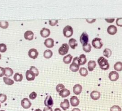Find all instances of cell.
I'll use <instances>...</instances> for the list:
<instances>
[{
	"label": "cell",
	"mask_w": 122,
	"mask_h": 111,
	"mask_svg": "<svg viewBox=\"0 0 122 111\" xmlns=\"http://www.w3.org/2000/svg\"><path fill=\"white\" fill-rule=\"evenodd\" d=\"M97 62L100 68L102 70H107L110 67V65L108 60L103 56L100 57L97 60Z\"/></svg>",
	"instance_id": "cell-1"
},
{
	"label": "cell",
	"mask_w": 122,
	"mask_h": 111,
	"mask_svg": "<svg viewBox=\"0 0 122 111\" xmlns=\"http://www.w3.org/2000/svg\"><path fill=\"white\" fill-rule=\"evenodd\" d=\"M80 64L79 63L78 57H75L73 58L72 63L70 65V69L73 72H76L79 69Z\"/></svg>",
	"instance_id": "cell-2"
},
{
	"label": "cell",
	"mask_w": 122,
	"mask_h": 111,
	"mask_svg": "<svg viewBox=\"0 0 122 111\" xmlns=\"http://www.w3.org/2000/svg\"><path fill=\"white\" fill-rule=\"evenodd\" d=\"M73 33L72 28L69 25L65 26L63 29V34L64 37H70L72 36Z\"/></svg>",
	"instance_id": "cell-3"
},
{
	"label": "cell",
	"mask_w": 122,
	"mask_h": 111,
	"mask_svg": "<svg viewBox=\"0 0 122 111\" xmlns=\"http://www.w3.org/2000/svg\"><path fill=\"white\" fill-rule=\"evenodd\" d=\"M92 45L96 49H101L103 46L102 40L99 37H95L92 40Z\"/></svg>",
	"instance_id": "cell-4"
},
{
	"label": "cell",
	"mask_w": 122,
	"mask_h": 111,
	"mask_svg": "<svg viewBox=\"0 0 122 111\" xmlns=\"http://www.w3.org/2000/svg\"><path fill=\"white\" fill-rule=\"evenodd\" d=\"M69 49V46L66 43L62 44L61 46L59 48L58 52L60 55L64 56L68 52Z\"/></svg>",
	"instance_id": "cell-5"
},
{
	"label": "cell",
	"mask_w": 122,
	"mask_h": 111,
	"mask_svg": "<svg viewBox=\"0 0 122 111\" xmlns=\"http://www.w3.org/2000/svg\"><path fill=\"white\" fill-rule=\"evenodd\" d=\"M80 40L82 46L87 45L89 41V36L86 32H83L80 36Z\"/></svg>",
	"instance_id": "cell-6"
},
{
	"label": "cell",
	"mask_w": 122,
	"mask_h": 111,
	"mask_svg": "<svg viewBox=\"0 0 122 111\" xmlns=\"http://www.w3.org/2000/svg\"><path fill=\"white\" fill-rule=\"evenodd\" d=\"M44 103L45 106L51 108L53 105V101L51 95H47L44 101Z\"/></svg>",
	"instance_id": "cell-7"
},
{
	"label": "cell",
	"mask_w": 122,
	"mask_h": 111,
	"mask_svg": "<svg viewBox=\"0 0 122 111\" xmlns=\"http://www.w3.org/2000/svg\"><path fill=\"white\" fill-rule=\"evenodd\" d=\"M21 106L25 109L30 108L31 106V103L27 98H24L21 101Z\"/></svg>",
	"instance_id": "cell-8"
},
{
	"label": "cell",
	"mask_w": 122,
	"mask_h": 111,
	"mask_svg": "<svg viewBox=\"0 0 122 111\" xmlns=\"http://www.w3.org/2000/svg\"><path fill=\"white\" fill-rule=\"evenodd\" d=\"M119 74L115 71H112L109 74V78L111 81H116L119 79Z\"/></svg>",
	"instance_id": "cell-9"
},
{
	"label": "cell",
	"mask_w": 122,
	"mask_h": 111,
	"mask_svg": "<svg viewBox=\"0 0 122 111\" xmlns=\"http://www.w3.org/2000/svg\"><path fill=\"white\" fill-rule=\"evenodd\" d=\"M38 55H39V53L38 51L36 49H35V48H31L29 50L28 52L29 56L30 58H32L33 59H36L38 57Z\"/></svg>",
	"instance_id": "cell-10"
},
{
	"label": "cell",
	"mask_w": 122,
	"mask_h": 111,
	"mask_svg": "<svg viewBox=\"0 0 122 111\" xmlns=\"http://www.w3.org/2000/svg\"><path fill=\"white\" fill-rule=\"evenodd\" d=\"M26 78L28 81H33L34 80L35 77V74L34 73L30 71V70H27L26 72Z\"/></svg>",
	"instance_id": "cell-11"
},
{
	"label": "cell",
	"mask_w": 122,
	"mask_h": 111,
	"mask_svg": "<svg viewBox=\"0 0 122 111\" xmlns=\"http://www.w3.org/2000/svg\"><path fill=\"white\" fill-rule=\"evenodd\" d=\"M107 31L109 34L111 35H114L117 33V28L116 26H115L114 25H112L108 26Z\"/></svg>",
	"instance_id": "cell-12"
},
{
	"label": "cell",
	"mask_w": 122,
	"mask_h": 111,
	"mask_svg": "<svg viewBox=\"0 0 122 111\" xmlns=\"http://www.w3.org/2000/svg\"><path fill=\"white\" fill-rule=\"evenodd\" d=\"M70 102L72 106L76 107L79 105L80 103V101L77 97L75 96H72L70 98Z\"/></svg>",
	"instance_id": "cell-13"
},
{
	"label": "cell",
	"mask_w": 122,
	"mask_h": 111,
	"mask_svg": "<svg viewBox=\"0 0 122 111\" xmlns=\"http://www.w3.org/2000/svg\"><path fill=\"white\" fill-rule=\"evenodd\" d=\"M54 40L51 38L46 39L44 42V45L48 48H51L54 46Z\"/></svg>",
	"instance_id": "cell-14"
},
{
	"label": "cell",
	"mask_w": 122,
	"mask_h": 111,
	"mask_svg": "<svg viewBox=\"0 0 122 111\" xmlns=\"http://www.w3.org/2000/svg\"><path fill=\"white\" fill-rule=\"evenodd\" d=\"M51 33V31L49 29L46 28H42L40 31L41 36L42 37H48Z\"/></svg>",
	"instance_id": "cell-15"
},
{
	"label": "cell",
	"mask_w": 122,
	"mask_h": 111,
	"mask_svg": "<svg viewBox=\"0 0 122 111\" xmlns=\"http://www.w3.org/2000/svg\"><path fill=\"white\" fill-rule=\"evenodd\" d=\"M34 34L32 31L30 30L26 31L24 34V37L25 39L29 41L32 40L33 39Z\"/></svg>",
	"instance_id": "cell-16"
},
{
	"label": "cell",
	"mask_w": 122,
	"mask_h": 111,
	"mask_svg": "<svg viewBox=\"0 0 122 111\" xmlns=\"http://www.w3.org/2000/svg\"><path fill=\"white\" fill-rule=\"evenodd\" d=\"M82 86L79 84H75L73 87V92L75 94L79 95L82 91Z\"/></svg>",
	"instance_id": "cell-17"
},
{
	"label": "cell",
	"mask_w": 122,
	"mask_h": 111,
	"mask_svg": "<svg viewBox=\"0 0 122 111\" xmlns=\"http://www.w3.org/2000/svg\"><path fill=\"white\" fill-rule=\"evenodd\" d=\"M90 96L92 100H97L100 98L101 93L97 91H93L91 92L90 94Z\"/></svg>",
	"instance_id": "cell-18"
},
{
	"label": "cell",
	"mask_w": 122,
	"mask_h": 111,
	"mask_svg": "<svg viewBox=\"0 0 122 111\" xmlns=\"http://www.w3.org/2000/svg\"><path fill=\"white\" fill-rule=\"evenodd\" d=\"M60 107L64 110L66 111L70 107V103L68 99H64L63 102H62L60 103Z\"/></svg>",
	"instance_id": "cell-19"
},
{
	"label": "cell",
	"mask_w": 122,
	"mask_h": 111,
	"mask_svg": "<svg viewBox=\"0 0 122 111\" xmlns=\"http://www.w3.org/2000/svg\"><path fill=\"white\" fill-rule=\"evenodd\" d=\"M70 91L69 90L65 88L62 89L59 92V95L62 98H65L69 96L70 95Z\"/></svg>",
	"instance_id": "cell-20"
},
{
	"label": "cell",
	"mask_w": 122,
	"mask_h": 111,
	"mask_svg": "<svg viewBox=\"0 0 122 111\" xmlns=\"http://www.w3.org/2000/svg\"><path fill=\"white\" fill-rule=\"evenodd\" d=\"M78 61L80 65H84L87 62V59L86 56L84 54H81L78 57Z\"/></svg>",
	"instance_id": "cell-21"
},
{
	"label": "cell",
	"mask_w": 122,
	"mask_h": 111,
	"mask_svg": "<svg viewBox=\"0 0 122 111\" xmlns=\"http://www.w3.org/2000/svg\"><path fill=\"white\" fill-rule=\"evenodd\" d=\"M96 66V64L95 61L90 60L88 63V68L89 71H92Z\"/></svg>",
	"instance_id": "cell-22"
},
{
	"label": "cell",
	"mask_w": 122,
	"mask_h": 111,
	"mask_svg": "<svg viewBox=\"0 0 122 111\" xmlns=\"http://www.w3.org/2000/svg\"><path fill=\"white\" fill-rule=\"evenodd\" d=\"M69 45L72 49H74L75 48V47L76 46H77L78 43L75 39L71 38L69 40Z\"/></svg>",
	"instance_id": "cell-23"
},
{
	"label": "cell",
	"mask_w": 122,
	"mask_h": 111,
	"mask_svg": "<svg viewBox=\"0 0 122 111\" xmlns=\"http://www.w3.org/2000/svg\"><path fill=\"white\" fill-rule=\"evenodd\" d=\"M52 55H53L52 52L51 51V50L50 49H47L45 50L43 53V56L47 59H49L51 58V56H52Z\"/></svg>",
	"instance_id": "cell-24"
},
{
	"label": "cell",
	"mask_w": 122,
	"mask_h": 111,
	"mask_svg": "<svg viewBox=\"0 0 122 111\" xmlns=\"http://www.w3.org/2000/svg\"><path fill=\"white\" fill-rule=\"evenodd\" d=\"M72 59V56L71 54H68L67 56H64L63 58V62L66 64H69L71 63Z\"/></svg>",
	"instance_id": "cell-25"
},
{
	"label": "cell",
	"mask_w": 122,
	"mask_h": 111,
	"mask_svg": "<svg viewBox=\"0 0 122 111\" xmlns=\"http://www.w3.org/2000/svg\"><path fill=\"white\" fill-rule=\"evenodd\" d=\"M113 68L114 70H115L117 71H122V62H116Z\"/></svg>",
	"instance_id": "cell-26"
},
{
	"label": "cell",
	"mask_w": 122,
	"mask_h": 111,
	"mask_svg": "<svg viewBox=\"0 0 122 111\" xmlns=\"http://www.w3.org/2000/svg\"><path fill=\"white\" fill-rule=\"evenodd\" d=\"M5 77H8L11 76L13 74V70L9 67H6L5 68Z\"/></svg>",
	"instance_id": "cell-27"
},
{
	"label": "cell",
	"mask_w": 122,
	"mask_h": 111,
	"mask_svg": "<svg viewBox=\"0 0 122 111\" xmlns=\"http://www.w3.org/2000/svg\"><path fill=\"white\" fill-rule=\"evenodd\" d=\"M13 79L16 82H20L22 80L23 75L22 74H20L18 73H16L14 75Z\"/></svg>",
	"instance_id": "cell-28"
},
{
	"label": "cell",
	"mask_w": 122,
	"mask_h": 111,
	"mask_svg": "<svg viewBox=\"0 0 122 111\" xmlns=\"http://www.w3.org/2000/svg\"><path fill=\"white\" fill-rule=\"evenodd\" d=\"M79 73L81 76L85 77L88 74V72L87 69L85 67H81L79 70Z\"/></svg>",
	"instance_id": "cell-29"
},
{
	"label": "cell",
	"mask_w": 122,
	"mask_h": 111,
	"mask_svg": "<svg viewBox=\"0 0 122 111\" xmlns=\"http://www.w3.org/2000/svg\"><path fill=\"white\" fill-rule=\"evenodd\" d=\"M3 81L4 82V83L7 85H10L14 83V81L10 78H9L8 77H4L3 78Z\"/></svg>",
	"instance_id": "cell-30"
},
{
	"label": "cell",
	"mask_w": 122,
	"mask_h": 111,
	"mask_svg": "<svg viewBox=\"0 0 122 111\" xmlns=\"http://www.w3.org/2000/svg\"><path fill=\"white\" fill-rule=\"evenodd\" d=\"M112 51L109 48H105L103 52V56L107 58H109L112 55Z\"/></svg>",
	"instance_id": "cell-31"
},
{
	"label": "cell",
	"mask_w": 122,
	"mask_h": 111,
	"mask_svg": "<svg viewBox=\"0 0 122 111\" xmlns=\"http://www.w3.org/2000/svg\"><path fill=\"white\" fill-rule=\"evenodd\" d=\"M82 48H83V50L84 52H85L86 53H89L91 51L92 46H91V44L89 43L87 45L82 46Z\"/></svg>",
	"instance_id": "cell-32"
},
{
	"label": "cell",
	"mask_w": 122,
	"mask_h": 111,
	"mask_svg": "<svg viewBox=\"0 0 122 111\" xmlns=\"http://www.w3.org/2000/svg\"><path fill=\"white\" fill-rule=\"evenodd\" d=\"M9 27V23L7 21H0V27L3 29H6Z\"/></svg>",
	"instance_id": "cell-33"
},
{
	"label": "cell",
	"mask_w": 122,
	"mask_h": 111,
	"mask_svg": "<svg viewBox=\"0 0 122 111\" xmlns=\"http://www.w3.org/2000/svg\"><path fill=\"white\" fill-rule=\"evenodd\" d=\"M30 70L32 71V72L34 73V74H35V76H37L39 75V71H38V69H37L36 67H35V66H30Z\"/></svg>",
	"instance_id": "cell-34"
},
{
	"label": "cell",
	"mask_w": 122,
	"mask_h": 111,
	"mask_svg": "<svg viewBox=\"0 0 122 111\" xmlns=\"http://www.w3.org/2000/svg\"><path fill=\"white\" fill-rule=\"evenodd\" d=\"M65 88V86L63 84L59 83L57 85L56 87V90L58 92H59L61 90Z\"/></svg>",
	"instance_id": "cell-35"
},
{
	"label": "cell",
	"mask_w": 122,
	"mask_h": 111,
	"mask_svg": "<svg viewBox=\"0 0 122 111\" xmlns=\"http://www.w3.org/2000/svg\"><path fill=\"white\" fill-rule=\"evenodd\" d=\"M7 50V46L4 43L0 44V52L1 53H4Z\"/></svg>",
	"instance_id": "cell-36"
},
{
	"label": "cell",
	"mask_w": 122,
	"mask_h": 111,
	"mask_svg": "<svg viewBox=\"0 0 122 111\" xmlns=\"http://www.w3.org/2000/svg\"><path fill=\"white\" fill-rule=\"evenodd\" d=\"M110 111H122V109L118 105H113L111 107Z\"/></svg>",
	"instance_id": "cell-37"
},
{
	"label": "cell",
	"mask_w": 122,
	"mask_h": 111,
	"mask_svg": "<svg viewBox=\"0 0 122 111\" xmlns=\"http://www.w3.org/2000/svg\"><path fill=\"white\" fill-rule=\"evenodd\" d=\"M7 100V96L2 93L0 94V102L1 103H4Z\"/></svg>",
	"instance_id": "cell-38"
},
{
	"label": "cell",
	"mask_w": 122,
	"mask_h": 111,
	"mask_svg": "<svg viewBox=\"0 0 122 111\" xmlns=\"http://www.w3.org/2000/svg\"><path fill=\"white\" fill-rule=\"evenodd\" d=\"M36 97H37V93L35 92H32L29 95L30 99L31 100L35 99L36 98Z\"/></svg>",
	"instance_id": "cell-39"
},
{
	"label": "cell",
	"mask_w": 122,
	"mask_h": 111,
	"mask_svg": "<svg viewBox=\"0 0 122 111\" xmlns=\"http://www.w3.org/2000/svg\"><path fill=\"white\" fill-rule=\"evenodd\" d=\"M116 25L118 26L122 27V18H118L116 20Z\"/></svg>",
	"instance_id": "cell-40"
},
{
	"label": "cell",
	"mask_w": 122,
	"mask_h": 111,
	"mask_svg": "<svg viewBox=\"0 0 122 111\" xmlns=\"http://www.w3.org/2000/svg\"><path fill=\"white\" fill-rule=\"evenodd\" d=\"M58 22V21L57 20H49V24L51 26H55Z\"/></svg>",
	"instance_id": "cell-41"
},
{
	"label": "cell",
	"mask_w": 122,
	"mask_h": 111,
	"mask_svg": "<svg viewBox=\"0 0 122 111\" xmlns=\"http://www.w3.org/2000/svg\"><path fill=\"white\" fill-rule=\"evenodd\" d=\"M5 74V68L0 67V77L3 76Z\"/></svg>",
	"instance_id": "cell-42"
},
{
	"label": "cell",
	"mask_w": 122,
	"mask_h": 111,
	"mask_svg": "<svg viewBox=\"0 0 122 111\" xmlns=\"http://www.w3.org/2000/svg\"><path fill=\"white\" fill-rule=\"evenodd\" d=\"M43 111H53V110H52V109L51 107H46L43 108Z\"/></svg>",
	"instance_id": "cell-43"
},
{
	"label": "cell",
	"mask_w": 122,
	"mask_h": 111,
	"mask_svg": "<svg viewBox=\"0 0 122 111\" xmlns=\"http://www.w3.org/2000/svg\"><path fill=\"white\" fill-rule=\"evenodd\" d=\"M105 21H106L108 23H112L114 21V18H107L105 19Z\"/></svg>",
	"instance_id": "cell-44"
},
{
	"label": "cell",
	"mask_w": 122,
	"mask_h": 111,
	"mask_svg": "<svg viewBox=\"0 0 122 111\" xmlns=\"http://www.w3.org/2000/svg\"><path fill=\"white\" fill-rule=\"evenodd\" d=\"M96 21V19H93L92 20H86V21L89 23H93L94 21Z\"/></svg>",
	"instance_id": "cell-45"
},
{
	"label": "cell",
	"mask_w": 122,
	"mask_h": 111,
	"mask_svg": "<svg viewBox=\"0 0 122 111\" xmlns=\"http://www.w3.org/2000/svg\"><path fill=\"white\" fill-rule=\"evenodd\" d=\"M71 111H81V110L78 108H74L71 110Z\"/></svg>",
	"instance_id": "cell-46"
},
{
	"label": "cell",
	"mask_w": 122,
	"mask_h": 111,
	"mask_svg": "<svg viewBox=\"0 0 122 111\" xmlns=\"http://www.w3.org/2000/svg\"><path fill=\"white\" fill-rule=\"evenodd\" d=\"M54 111H61V110L60 108H55V109H54Z\"/></svg>",
	"instance_id": "cell-47"
},
{
	"label": "cell",
	"mask_w": 122,
	"mask_h": 111,
	"mask_svg": "<svg viewBox=\"0 0 122 111\" xmlns=\"http://www.w3.org/2000/svg\"><path fill=\"white\" fill-rule=\"evenodd\" d=\"M34 111H42L41 109H37Z\"/></svg>",
	"instance_id": "cell-48"
},
{
	"label": "cell",
	"mask_w": 122,
	"mask_h": 111,
	"mask_svg": "<svg viewBox=\"0 0 122 111\" xmlns=\"http://www.w3.org/2000/svg\"><path fill=\"white\" fill-rule=\"evenodd\" d=\"M1 54H0V60L1 59Z\"/></svg>",
	"instance_id": "cell-49"
},
{
	"label": "cell",
	"mask_w": 122,
	"mask_h": 111,
	"mask_svg": "<svg viewBox=\"0 0 122 111\" xmlns=\"http://www.w3.org/2000/svg\"><path fill=\"white\" fill-rule=\"evenodd\" d=\"M0 111H4V110H0Z\"/></svg>",
	"instance_id": "cell-50"
},
{
	"label": "cell",
	"mask_w": 122,
	"mask_h": 111,
	"mask_svg": "<svg viewBox=\"0 0 122 111\" xmlns=\"http://www.w3.org/2000/svg\"><path fill=\"white\" fill-rule=\"evenodd\" d=\"M0 107H1V104H0Z\"/></svg>",
	"instance_id": "cell-51"
}]
</instances>
